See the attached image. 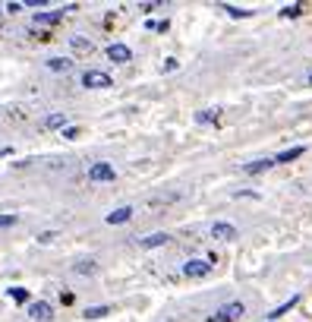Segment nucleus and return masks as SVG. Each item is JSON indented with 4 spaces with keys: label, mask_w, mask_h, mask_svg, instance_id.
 I'll list each match as a JSON object with an SVG mask.
<instances>
[{
    "label": "nucleus",
    "mask_w": 312,
    "mask_h": 322,
    "mask_svg": "<svg viewBox=\"0 0 312 322\" xmlns=\"http://www.w3.org/2000/svg\"><path fill=\"white\" fill-rule=\"evenodd\" d=\"M299 13H303V7H299V4L284 7V10H281V16H287V19H293V16H299Z\"/></svg>",
    "instance_id": "21"
},
{
    "label": "nucleus",
    "mask_w": 312,
    "mask_h": 322,
    "mask_svg": "<svg viewBox=\"0 0 312 322\" xmlns=\"http://www.w3.org/2000/svg\"><path fill=\"white\" fill-rule=\"evenodd\" d=\"M69 67H73L69 57H51V60H47V70H54V73H66Z\"/></svg>",
    "instance_id": "11"
},
{
    "label": "nucleus",
    "mask_w": 312,
    "mask_h": 322,
    "mask_svg": "<svg viewBox=\"0 0 312 322\" xmlns=\"http://www.w3.org/2000/svg\"><path fill=\"white\" fill-rule=\"evenodd\" d=\"M111 76H107V73H101V70H89V73L86 76H82V86H86V89H111Z\"/></svg>",
    "instance_id": "2"
},
{
    "label": "nucleus",
    "mask_w": 312,
    "mask_h": 322,
    "mask_svg": "<svg viewBox=\"0 0 312 322\" xmlns=\"http://www.w3.org/2000/svg\"><path fill=\"white\" fill-rule=\"evenodd\" d=\"M69 47H73L76 54H89V51H92V41L82 38V35H73V38H69Z\"/></svg>",
    "instance_id": "12"
},
{
    "label": "nucleus",
    "mask_w": 312,
    "mask_h": 322,
    "mask_svg": "<svg viewBox=\"0 0 312 322\" xmlns=\"http://www.w3.org/2000/svg\"><path fill=\"white\" fill-rule=\"evenodd\" d=\"M274 164V158H259V161H249L246 164V174H262V171H268Z\"/></svg>",
    "instance_id": "14"
},
{
    "label": "nucleus",
    "mask_w": 312,
    "mask_h": 322,
    "mask_svg": "<svg viewBox=\"0 0 312 322\" xmlns=\"http://www.w3.org/2000/svg\"><path fill=\"white\" fill-rule=\"evenodd\" d=\"M107 313H111L107 306H89V309H86V319H101V316H107Z\"/></svg>",
    "instance_id": "18"
},
{
    "label": "nucleus",
    "mask_w": 312,
    "mask_h": 322,
    "mask_svg": "<svg viewBox=\"0 0 312 322\" xmlns=\"http://www.w3.org/2000/svg\"><path fill=\"white\" fill-rule=\"evenodd\" d=\"M76 133H79L76 126H66V130H63V136H66V139H76Z\"/></svg>",
    "instance_id": "24"
},
{
    "label": "nucleus",
    "mask_w": 312,
    "mask_h": 322,
    "mask_svg": "<svg viewBox=\"0 0 312 322\" xmlns=\"http://www.w3.org/2000/svg\"><path fill=\"white\" fill-rule=\"evenodd\" d=\"M299 155H303V146H296V149H287V152H281L278 158H274V164H290V161H296Z\"/></svg>",
    "instance_id": "13"
},
{
    "label": "nucleus",
    "mask_w": 312,
    "mask_h": 322,
    "mask_svg": "<svg viewBox=\"0 0 312 322\" xmlns=\"http://www.w3.org/2000/svg\"><path fill=\"white\" fill-rule=\"evenodd\" d=\"M60 16H63V13L51 10V13H35V16H32V22H35V26H54V22H60Z\"/></svg>",
    "instance_id": "10"
},
{
    "label": "nucleus",
    "mask_w": 312,
    "mask_h": 322,
    "mask_svg": "<svg viewBox=\"0 0 312 322\" xmlns=\"http://www.w3.org/2000/svg\"><path fill=\"white\" fill-rule=\"evenodd\" d=\"M89 177H92V180H98V183H111L114 177H117V171H114V164L98 161V164H92V168H89Z\"/></svg>",
    "instance_id": "3"
},
{
    "label": "nucleus",
    "mask_w": 312,
    "mask_h": 322,
    "mask_svg": "<svg viewBox=\"0 0 312 322\" xmlns=\"http://www.w3.org/2000/svg\"><path fill=\"white\" fill-rule=\"evenodd\" d=\"M107 57H111L114 63H129V60H133V51H129L126 44H111V47H107Z\"/></svg>",
    "instance_id": "6"
},
{
    "label": "nucleus",
    "mask_w": 312,
    "mask_h": 322,
    "mask_svg": "<svg viewBox=\"0 0 312 322\" xmlns=\"http://www.w3.org/2000/svg\"><path fill=\"white\" fill-rule=\"evenodd\" d=\"M60 126H66V114H51L47 117V130H60Z\"/></svg>",
    "instance_id": "17"
},
{
    "label": "nucleus",
    "mask_w": 312,
    "mask_h": 322,
    "mask_svg": "<svg viewBox=\"0 0 312 322\" xmlns=\"http://www.w3.org/2000/svg\"><path fill=\"white\" fill-rule=\"evenodd\" d=\"M309 82H312V73H309Z\"/></svg>",
    "instance_id": "25"
},
{
    "label": "nucleus",
    "mask_w": 312,
    "mask_h": 322,
    "mask_svg": "<svg viewBox=\"0 0 312 322\" xmlns=\"http://www.w3.org/2000/svg\"><path fill=\"white\" fill-rule=\"evenodd\" d=\"M246 316V306L240 303V300H233V303H224L214 316H208V322H237V319H243Z\"/></svg>",
    "instance_id": "1"
},
{
    "label": "nucleus",
    "mask_w": 312,
    "mask_h": 322,
    "mask_svg": "<svg viewBox=\"0 0 312 322\" xmlns=\"http://www.w3.org/2000/svg\"><path fill=\"white\" fill-rule=\"evenodd\" d=\"M208 272H211V266H208L205 259H189L186 266H183V275L186 278H205Z\"/></svg>",
    "instance_id": "4"
},
{
    "label": "nucleus",
    "mask_w": 312,
    "mask_h": 322,
    "mask_svg": "<svg viewBox=\"0 0 312 322\" xmlns=\"http://www.w3.org/2000/svg\"><path fill=\"white\" fill-rule=\"evenodd\" d=\"M129 218H133V209L123 206V209H114L111 215H107V224H126Z\"/></svg>",
    "instance_id": "9"
},
{
    "label": "nucleus",
    "mask_w": 312,
    "mask_h": 322,
    "mask_svg": "<svg viewBox=\"0 0 312 322\" xmlns=\"http://www.w3.org/2000/svg\"><path fill=\"white\" fill-rule=\"evenodd\" d=\"M224 10L230 13L233 19H246V16H253V10H243V7H230V4H224Z\"/></svg>",
    "instance_id": "16"
},
{
    "label": "nucleus",
    "mask_w": 312,
    "mask_h": 322,
    "mask_svg": "<svg viewBox=\"0 0 312 322\" xmlns=\"http://www.w3.org/2000/svg\"><path fill=\"white\" fill-rule=\"evenodd\" d=\"M196 120H199V123H211V120H218V111H199Z\"/></svg>",
    "instance_id": "19"
},
{
    "label": "nucleus",
    "mask_w": 312,
    "mask_h": 322,
    "mask_svg": "<svg viewBox=\"0 0 312 322\" xmlns=\"http://www.w3.org/2000/svg\"><path fill=\"white\" fill-rule=\"evenodd\" d=\"M10 297H13L16 303H22V300L29 297V291H26V288H10Z\"/></svg>",
    "instance_id": "22"
},
{
    "label": "nucleus",
    "mask_w": 312,
    "mask_h": 322,
    "mask_svg": "<svg viewBox=\"0 0 312 322\" xmlns=\"http://www.w3.org/2000/svg\"><path fill=\"white\" fill-rule=\"evenodd\" d=\"M29 316L32 319H38V322H47L54 316V309H51V303H44V300H35L32 306H29Z\"/></svg>",
    "instance_id": "7"
},
{
    "label": "nucleus",
    "mask_w": 312,
    "mask_h": 322,
    "mask_svg": "<svg viewBox=\"0 0 312 322\" xmlns=\"http://www.w3.org/2000/svg\"><path fill=\"white\" fill-rule=\"evenodd\" d=\"M76 269L82 272V275H92V272H95V262H92V259H82V262H76Z\"/></svg>",
    "instance_id": "20"
},
{
    "label": "nucleus",
    "mask_w": 312,
    "mask_h": 322,
    "mask_svg": "<svg viewBox=\"0 0 312 322\" xmlns=\"http://www.w3.org/2000/svg\"><path fill=\"white\" fill-rule=\"evenodd\" d=\"M211 237L214 240H237L240 231L233 228V224H227V221H214L211 224Z\"/></svg>",
    "instance_id": "5"
},
{
    "label": "nucleus",
    "mask_w": 312,
    "mask_h": 322,
    "mask_svg": "<svg viewBox=\"0 0 312 322\" xmlns=\"http://www.w3.org/2000/svg\"><path fill=\"white\" fill-rule=\"evenodd\" d=\"M16 221H19L16 215H0V228H13Z\"/></svg>",
    "instance_id": "23"
},
{
    "label": "nucleus",
    "mask_w": 312,
    "mask_h": 322,
    "mask_svg": "<svg viewBox=\"0 0 312 322\" xmlns=\"http://www.w3.org/2000/svg\"><path fill=\"white\" fill-rule=\"evenodd\" d=\"M296 300H299V297H290V300H284V303H281L278 309H271V313H268V319H271V322H274V319H281V316H284V313H287V309H290V306H296Z\"/></svg>",
    "instance_id": "15"
},
{
    "label": "nucleus",
    "mask_w": 312,
    "mask_h": 322,
    "mask_svg": "<svg viewBox=\"0 0 312 322\" xmlns=\"http://www.w3.org/2000/svg\"><path fill=\"white\" fill-rule=\"evenodd\" d=\"M167 240H171V237H167V234H148V237H139V246H145V249H154V246H164Z\"/></svg>",
    "instance_id": "8"
}]
</instances>
